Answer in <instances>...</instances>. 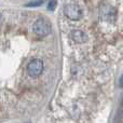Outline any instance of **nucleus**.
Here are the masks:
<instances>
[{"mask_svg":"<svg viewBox=\"0 0 123 123\" xmlns=\"http://www.w3.org/2000/svg\"><path fill=\"white\" fill-rule=\"evenodd\" d=\"M64 13L69 19L72 21H79L82 17L83 13L81 8L76 3H68L64 6Z\"/></svg>","mask_w":123,"mask_h":123,"instance_id":"nucleus-2","label":"nucleus"},{"mask_svg":"<svg viewBox=\"0 0 123 123\" xmlns=\"http://www.w3.org/2000/svg\"><path fill=\"white\" fill-rule=\"evenodd\" d=\"M70 38L74 41L76 43H84L87 40L86 35L84 34V31L80 29H74L70 32Z\"/></svg>","mask_w":123,"mask_h":123,"instance_id":"nucleus-4","label":"nucleus"},{"mask_svg":"<svg viewBox=\"0 0 123 123\" xmlns=\"http://www.w3.org/2000/svg\"><path fill=\"white\" fill-rule=\"evenodd\" d=\"M27 71H28V74H29L31 78H37L39 77L43 71V62L41 60H32L31 62L29 63L27 67Z\"/></svg>","mask_w":123,"mask_h":123,"instance_id":"nucleus-3","label":"nucleus"},{"mask_svg":"<svg viewBox=\"0 0 123 123\" xmlns=\"http://www.w3.org/2000/svg\"><path fill=\"white\" fill-rule=\"evenodd\" d=\"M119 85L121 87H123V76L121 77V79H120V83H119Z\"/></svg>","mask_w":123,"mask_h":123,"instance_id":"nucleus-7","label":"nucleus"},{"mask_svg":"<svg viewBox=\"0 0 123 123\" xmlns=\"http://www.w3.org/2000/svg\"><path fill=\"white\" fill-rule=\"evenodd\" d=\"M32 30L38 37H45L51 32V24L45 18H39L32 25Z\"/></svg>","mask_w":123,"mask_h":123,"instance_id":"nucleus-1","label":"nucleus"},{"mask_svg":"<svg viewBox=\"0 0 123 123\" xmlns=\"http://www.w3.org/2000/svg\"><path fill=\"white\" fill-rule=\"evenodd\" d=\"M56 0H51V1L49 2V4H48V9H49L50 11H53V10H55V8H56Z\"/></svg>","mask_w":123,"mask_h":123,"instance_id":"nucleus-5","label":"nucleus"},{"mask_svg":"<svg viewBox=\"0 0 123 123\" xmlns=\"http://www.w3.org/2000/svg\"><path fill=\"white\" fill-rule=\"evenodd\" d=\"M43 0H38V1H34L32 3H28L26 6H40V4H42Z\"/></svg>","mask_w":123,"mask_h":123,"instance_id":"nucleus-6","label":"nucleus"}]
</instances>
